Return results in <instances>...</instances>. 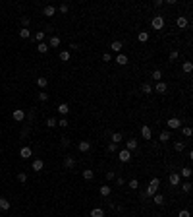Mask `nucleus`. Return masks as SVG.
<instances>
[{
  "instance_id": "obj_43",
  "label": "nucleus",
  "mask_w": 193,
  "mask_h": 217,
  "mask_svg": "<svg viewBox=\"0 0 193 217\" xmlns=\"http://www.w3.org/2000/svg\"><path fill=\"white\" fill-rule=\"evenodd\" d=\"M39 101H43V103H45V101H48V95H46L45 91H41V93H39Z\"/></svg>"
},
{
  "instance_id": "obj_6",
  "label": "nucleus",
  "mask_w": 193,
  "mask_h": 217,
  "mask_svg": "<svg viewBox=\"0 0 193 217\" xmlns=\"http://www.w3.org/2000/svg\"><path fill=\"white\" fill-rule=\"evenodd\" d=\"M118 157H120V161H122V163H128L129 159H131V151H128V149H122V151L118 153Z\"/></svg>"
},
{
  "instance_id": "obj_20",
  "label": "nucleus",
  "mask_w": 193,
  "mask_h": 217,
  "mask_svg": "<svg viewBox=\"0 0 193 217\" xmlns=\"http://www.w3.org/2000/svg\"><path fill=\"white\" fill-rule=\"evenodd\" d=\"M50 47H60V37H58V35H52V37H50V41H48V49H50Z\"/></svg>"
},
{
  "instance_id": "obj_27",
  "label": "nucleus",
  "mask_w": 193,
  "mask_h": 217,
  "mask_svg": "<svg viewBox=\"0 0 193 217\" xmlns=\"http://www.w3.org/2000/svg\"><path fill=\"white\" fill-rule=\"evenodd\" d=\"M151 78L155 79V82H162V72L160 70H155V72L151 74Z\"/></svg>"
},
{
  "instance_id": "obj_51",
  "label": "nucleus",
  "mask_w": 193,
  "mask_h": 217,
  "mask_svg": "<svg viewBox=\"0 0 193 217\" xmlns=\"http://www.w3.org/2000/svg\"><path fill=\"white\" fill-rule=\"evenodd\" d=\"M106 178H108V180H114V178H116V175H114L112 171H108V173H106Z\"/></svg>"
},
{
  "instance_id": "obj_23",
  "label": "nucleus",
  "mask_w": 193,
  "mask_h": 217,
  "mask_svg": "<svg viewBox=\"0 0 193 217\" xmlns=\"http://www.w3.org/2000/svg\"><path fill=\"white\" fill-rule=\"evenodd\" d=\"M91 217H104V209H101V208L91 209Z\"/></svg>"
},
{
  "instance_id": "obj_7",
  "label": "nucleus",
  "mask_w": 193,
  "mask_h": 217,
  "mask_svg": "<svg viewBox=\"0 0 193 217\" xmlns=\"http://www.w3.org/2000/svg\"><path fill=\"white\" fill-rule=\"evenodd\" d=\"M168 180H170V184H172V186H178L180 182H182V176H180L178 173H172V175L168 176Z\"/></svg>"
},
{
  "instance_id": "obj_13",
  "label": "nucleus",
  "mask_w": 193,
  "mask_h": 217,
  "mask_svg": "<svg viewBox=\"0 0 193 217\" xmlns=\"http://www.w3.org/2000/svg\"><path fill=\"white\" fill-rule=\"evenodd\" d=\"M126 149H128V151H135V149H137V140H128V142H126Z\"/></svg>"
},
{
  "instance_id": "obj_14",
  "label": "nucleus",
  "mask_w": 193,
  "mask_h": 217,
  "mask_svg": "<svg viewBox=\"0 0 193 217\" xmlns=\"http://www.w3.org/2000/svg\"><path fill=\"white\" fill-rule=\"evenodd\" d=\"M31 167H33V171H37V173H39V171H43V167H45V163H43V159H35Z\"/></svg>"
},
{
  "instance_id": "obj_29",
  "label": "nucleus",
  "mask_w": 193,
  "mask_h": 217,
  "mask_svg": "<svg viewBox=\"0 0 193 217\" xmlns=\"http://www.w3.org/2000/svg\"><path fill=\"white\" fill-rule=\"evenodd\" d=\"M93 176H95V173H93L91 169H85V171H83V178L85 180H93Z\"/></svg>"
},
{
  "instance_id": "obj_41",
  "label": "nucleus",
  "mask_w": 193,
  "mask_h": 217,
  "mask_svg": "<svg viewBox=\"0 0 193 217\" xmlns=\"http://www.w3.org/2000/svg\"><path fill=\"white\" fill-rule=\"evenodd\" d=\"M108 151H110V153H116V151H118V145H116V143H108Z\"/></svg>"
},
{
  "instance_id": "obj_28",
  "label": "nucleus",
  "mask_w": 193,
  "mask_h": 217,
  "mask_svg": "<svg viewBox=\"0 0 193 217\" xmlns=\"http://www.w3.org/2000/svg\"><path fill=\"white\" fill-rule=\"evenodd\" d=\"M37 51L41 52V54H45V52H48V45H46V43H39V45H37Z\"/></svg>"
},
{
  "instance_id": "obj_44",
  "label": "nucleus",
  "mask_w": 193,
  "mask_h": 217,
  "mask_svg": "<svg viewBox=\"0 0 193 217\" xmlns=\"http://www.w3.org/2000/svg\"><path fill=\"white\" fill-rule=\"evenodd\" d=\"M18 180H19V182H27V175H25V173H19Z\"/></svg>"
},
{
  "instance_id": "obj_38",
  "label": "nucleus",
  "mask_w": 193,
  "mask_h": 217,
  "mask_svg": "<svg viewBox=\"0 0 193 217\" xmlns=\"http://www.w3.org/2000/svg\"><path fill=\"white\" fill-rule=\"evenodd\" d=\"M174 149H176V151H184V149H185V143L184 142H176L174 143Z\"/></svg>"
},
{
  "instance_id": "obj_47",
  "label": "nucleus",
  "mask_w": 193,
  "mask_h": 217,
  "mask_svg": "<svg viewBox=\"0 0 193 217\" xmlns=\"http://www.w3.org/2000/svg\"><path fill=\"white\" fill-rule=\"evenodd\" d=\"M58 126H60V128H66V126H68V120H66V118H60L58 120Z\"/></svg>"
},
{
  "instance_id": "obj_34",
  "label": "nucleus",
  "mask_w": 193,
  "mask_h": 217,
  "mask_svg": "<svg viewBox=\"0 0 193 217\" xmlns=\"http://www.w3.org/2000/svg\"><path fill=\"white\" fill-rule=\"evenodd\" d=\"M137 39H139V41H141V43L149 41V33H147V31H141V33H139V35H137Z\"/></svg>"
},
{
  "instance_id": "obj_19",
  "label": "nucleus",
  "mask_w": 193,
  "mask_h": 217,
  "mask_svg": "<svg viewBox=\"0 0 193 217\" xmlns=\"http://www.w3.org/2000/svg\"><path fill=\"white\" fill-rule=\"evenodd\" d=\"M170 138H172V134H170V132H168V130H164V132H160V136H158V140H160L162 143H166V142H168V140H170Z\"/></svg>"
},
{
  "instance_id": "obj_11",
  "label": "nucleus",
  "mask_w": 193,
  "mask_h": 217,
  "mask_svg": "<svg viewBox=\"0 0 193 217\" xmlns=\"http://www.w3.org/2000/svg\"><path fill=\"white\" fill-rule=\"evenodd\" d=\"M187 18H185V16H180V18L178 19H176V25H178V27L180 29H184V27H187Z\"/></svg>"
},
{
  "instance_id": "obj_31",
  "label": "nucleus",
  "mask_w": 193,
  "mask_h": 217,
  "mask_svg": "<svg viewBox=\"0 0 193 217\" xmlns=\"http://www.w3.org/2000/svg\"><path fill=\"white\" fill-rule=\"evenodd\" d=\"M45 35H46V31H37L35 33V39H37L39 43H45Z\"/></svg>"
},
{
  "instance_id": "obj_16",
  "label": "nucleus",
  "mask_w": 193,
  "mask_h": 217,
  "mask_svg": "<svg viewBox=\"0 0 193 217\" xmlns=\"http://www.w3.org/2000/svg\"><path fill=\"white\" fill-rule=\"evenodd\" d=\"M10 208H12V203H10L6 198H0V209H2V211H8Z\"/></svg>"
},
{
  "instance_id": "obj_26",
  "label": "nucleus",
  "mask_w": 193,
  "mask_h": 217,
  "mask_svg": "<svg viewBox=\"0 0 193 217\" xmlns=\"http://www.w3.org/2000/svg\"><path fill=\"white\" fill-rule=\"evenodd\" d=\"M122 47H124V45H122V41H114V43L110 45V49H112L114 52H120V51H122Z\"/></svg>"
},
{
  "instance_id": "obj_18",
  "label": "nucleus",
  "mask_w": 193,
  "mask_h": 217,
  "mask_svg": "<svg viewBox=\"0 0 193 217\" xmlns=\"http://www.w3.org/2000/svg\"><path fill=\"white\" fill-rule=\"evenodd\" d=\"M58 112H60V115H68V112H70V105H68V103H60V105H58Z\"/></svg>"
},
{
  "instance_id": "obj_21",
  "label": "nucleus",
  "mask_w": 193,
  "mask_h": 217,
  "mask_svg": "<svg viewBox=\"0 0 193 217\" xmlns=\"http://www.w3.org/2000/svg\"><path fill=\"white\" fill-rule=\"evenodd\" d=\"M99 192H101V196H104V198H106V196L112 194V188H110V186H101V188H99Z\"/></svg>"
},
{
  "instance_id": "obj_40",
  "label": "nucleus",
  "mask_w": 193,
  "mask_h": 217,
  "mask_svg": "<svg viewBox=\"0 0 193 217\" xmlns=\"http://www.w3.org/2000/svg\"><path fill=\"white\" fill-rule=\"evenodd\" d=\"M182 176H185V178H189V176H191V169H189V167H185V169H182Z\"/></svg>"
},
{
  "instance_id": "obj_5",
  "label": "nucleus",
  "mask_w": 193,
  "mask_h": 217,
  "mask_svg": "<svg viewBox=\"0 0 193 217\" xmlns=\"http://www.w3.org/2000/svg\"><path fill=\"white\" fill-rule=\"evenodd\" d=\"M12 118H14L16 122H21V120L25 118V111H21V109H16V111L12 112Z\"/></svg>"
},
{
  "instance_id": "obj_2",
  "label": "nucleus",
  "mask_w": 193,
  "mask_h": 217,
  "mask_svg": "<svg viewBox=\"0 0 193 217\" xmlns=\"http://www.w3.org/2000/svg\"><path fill=\"white\" fill-rule=\"evenodd\" d=\"M151 27L156 29V31L162 29V27H164V18H162V16H155V18L151 19Z\"/></svg>"
},
{
  "instance_id": "obj_39",
  "label": "nucleus",
  "mask_w": 193,
  "mask_h": 217,
  "mask_svg": "<svg viewBox=\"0 0 193 217\" xmlns=\"http://www.w3.org/2000/svg\"><path fill=\"white\" fill-rule=\"evenodd\" d=\"M182 68H184L185 74H189V72L193 70V64H191V62H184V66H182Z\"/></svg>"
},
{
  "instance_id": "obj_35",
  "label": "nucleus",
  "mask_w": 193,
  "mask_h": 217,
  "mask_svg": "<svg viewBox=\"0 0 193 217\" xmlns=\"http://www.w3.org/2000/svg\"><path fill=\"white\" fill-rule=\"evenodd\" d=\"M141 91H143V93H147V95H149V93H153L151 83H143V85H141Z\"/></svg>"
},
{
  "instance_id": "obj_30",
  "label": "nucleus",
  "mask_w": 193,
  "mask_h": 217,
  "mask_svg": "<svg viewBox=\"0 0 193 217\" xmlns=\"http://www.w3.org/2000/svg\"><path fill=\"white\" fill-rule=\"evenodd\" d=\"M46 126H48V128H54V126H58V120H56L54 116H50V118H46Z\"/></svg>"
},
{
  "instance_id": "obj_10",
  "label": "nucleus",
  "mask_w": 193,
  "mask_h": 217,
  "mask_svg": "<svg viewBox=\"0 0 193 217\" xmlns=\"http://www.w3.org/2000/svg\"><path fill=\"white\" fill-rule=\"evenodd\" d=\"M31 155H33V151H31V148H27V145L21 148V151H19V157H21V159H29Z\"/></svg>"
},
{
  "instance_id": "obj_50",
  "label": "nucleus",
  "mask_w": 193,
  "mask_h": 217,
  "mask_svg": "<svg viewBox=\"0 0 193 217\" xmlns=\"http://www.w3.org/2000/svg\"><path fill=\"white\" fill-rule=\"evenodd\" d=\"M178 56H180L178 51H172V52H170V60H178Z\"/></svg>"
},
{
  "instance_id": "obj_12",
  "label": "nucleus",
  "mask_w": 193,
  "mask_h": 217,
  "mask_svg": "<svg viewBox=\"0 0 193 217\" xmlns=\"http://www.w3.org/2000/svg\"><path fill=\"white\" fill-rule=\"evenodd\" d=\"M110 140H112V143H116V145H118L120 142H124V136H122V132H114V134L110 136Z\"/></svg>"
},
{
  "instance_id": "obj_42",
  "label": "nucleus",
  "mask_w": 193,
  "mask_h": 217,
  "mask_svg": "<svg viewBox=\"0 0 193 217\" xmlns=\"http://www.w3.org/2000/svg\"><path fill=\"white\" fill-rule=\"evenodd\" d=\"M178 217H191V213H189V209H182L178 213Z\"/></svg>"
},
{
  "instance_id": "obj_37",
  "label": "nucleus",
  "mask_w": 193,
  "mask_h": 217,
  "mask_svg": "<svg viewBox=\"0 0 193 217\" xmlns=\"http://www.w3.org/2000/svg\"><path fill=\"white\" fill-rule=\"evenodd\" d=\"M191 186H193V184L187 180V182H184V184H182V190H184L185 194H189V192H191Z\"/></svg>"
},
{
  "instance_id": "obj_24",
  "label": "nucleus",
  "mask_w": 193,
  "mask_h": 217,
  "mask_svg": "<svg viewBox=\"0 0 193 217\" xmlns=\"http://www.w3.org/2000/svg\"><path fill=\"white\" fill-rule=\"evenodd\" d=\"M19 37H21V39H29V37H31V31H29L27 27H21V29H19Z\"/></svg>"
},
{
  "instance_id": "obj_8",
  "label": "nucleus",
  "mask_w": 193,
  "mask_h": 217,
  "mask_svg": "<svg viewBox=\"0 0 193 217\" xmlns=\"http://www.w3.org/2000/svg\"><path fill=\"white\" fill-rule=\"evenodd\" d=\"M77 148H79V151L85 153V151H89V149H91V142H89V140H81Z\"/></svg>"
},
{
  "instance_id": "obj_49",
  "label": "nucleus",
  "mask_w": 193,
  "mask_h": 217,
  "mask_svg": "<svg viewBox=\"0 0 193 217\" xmlns=\"http://www.w3.org/2000/svg\"><path fill=\"white\" fill-rule=\"evenodd\" d=\"M68 10H70L68 4H62V6H60V12H62V14H68Z\"/></svg>"
},
{
  "instance_id": "obj_46",
  "label": "nucleus",
  "mask_w": 193,
  "mask_h": 217,
  "mask_svg": "<svg viewBox=\"0 0 193 217\" xmlns=\"http://www.w3.org/2000/svg\"><path fill=\"white\" fill-rule=\"evenodd\" d=\"M182 132H184V136H191V128H189V126H184V128H182Z\"/></svg>"
},
{
  "instance_id": "obj_32",
  "label": "nucleus",
  "mask_w": 193,
  "mask_h": 217,
  "mask_svg": "<svg viewBox=\"0 0 193 217\" xmlns=\"http://www.w3.org/2000/svg\"><path fill=\"white\" fill-rule=\"evenodd\" d=\"M60 60H62V62H68V60H70V52L68 51H60Z\"/></svg>"
},
{
  "instance_id": "obj_9",
  "label": "nucleus",
  "mask_w": 193,
  "mask_h": 217,
  "mask_svg": "<svg viewBox=\"0 0 193 217\" xmlns=\"http://www.w3.org/2000/svg\"><path fill=\"white\" fill-rule=\"evenodd\" d=\"M54 14H56L54 6H45V8H43V16H46V18H52Z\"/></svg>"
},
{
  "instance_id": "obj_25",
  "label": "nucleus",
  "mask_w": 193,
  "mask_h": 217,
  "mask_svg": "<svg viewBox=\"0 0 193 217\" xmlns=\"http://www.w3.org/2000/svg\"><path fill=\"white\" fill-rule=\"evenodd\" d=\"M153 202H155L156 206H162V203H164V196H162V194H155V196H153Z\"/></svg>"
},
{
  "instance_id": "obj_3",
  "label": "nucleus",
  "mask_w": 193,
  "mask_h": 217,
  "mask_svg": "<svg viewBox=\"0 0 193 217\" xmlns=\"http://www.w3.org/2000/svg\"><path fill=\"white\" fill-rule=\"evenodd\" d=\"M166 124H168V128H172V130H178V128H182V120L180 118H168L166 120Z\"/></svg>"
},
{
  "instance_id": "obj_15",
  "label": "nucleus",
  "mask_w": 193,
  "mask_h": 217,
  "mask_svg": "<svg viewBox=\"0 0 193 217\" xmlns=\"http://www.w3.org/2000/svg\"><path fill=\"white\" fill-rule=\"evenodd\" d=\"M74 165H75V159L72 157V155H68V157L64 159V167L66 169H74Z\"/></svg>"
},
{
  "instance_id": "obj_22",
  "label": "nucleus",
  "mask_w": 193,
  "mask_h": 217,
  "mask_svg": "<svg viewBox=\"0 0 193 217\" xmlns=\"http://www.w3.org/2000/svg\"><path fill=\"white\" fill-rule=\"evenodd\" d=\"M156 93H166V89H168V85H166V83L164 82H158V83H156Z\"/></svg>"
},
{
  "instance_id": "obj_4",
  "label": "nucleus",
  "mask_w": 193,
  "mask_h": 217,
  "mask_svg": "<svg viewBox=\"0 0 193 217\" xmlns=\"http://www.w3.org/2000/svg\"><path fill=\"white\" fill-rule=\"evenodd\" d=\"M141 136L145 140H151L153 138V130H151V126H149V124H143L141 126Z\"/></svg>"
},
{
  "instance_id": "obj_45",
  "label": "nucleus",
  "mask_w": 193,
  "mask_h": 217,
  "mask_svg": "<svg viewBox=\"0 0 193 217\" xmlns=\"http://www.w3.org/2000/svg\"><path fill=\"white\" fill-rule=\"evenodd\" d=\"M29 23H31V19H29V18H21V25H23V27L29 29Z\"/></svg>"
},
{
  "instance_id": "obj_48",
  "label": "nucleus",
  "mask_w": 193,
  "mask_h": 217,
  "mask_svg": "<svg viewBox=\"0 0 193 217\" xmlns=\"http://www.w3.org/2000/svg\"><path fill=\"white\" fill-rule=\"evenodd\" d=\"M102 60H104V62H110V60H112V54H110V52H104V54H102Z\"/></svg>"
},
{
  "instance_id": "obj_33",
  "label": "nucleus",
  "mask_w": 193,
  "mask_h": 217,
  "mask_svg": "<svg viewBox=\"0 0 193 217\" xmlns=\"http://www.w3.org/2000/svg\"><path fill=\"white\" fill-rule=\"evenodd\" d=\"M37 85H39V87H43V89H45L46 85H48V79H46V78H37Z\"/></svg>"
},
{
  "instance_id": "obj_1",
  "label": "nucleus",
  "mask_w": 193,
  "mask_h": 217,
  "mask_svg": "<svg viewBox=\"0 0 193 217\" xmlns=\"http://www.w3.org/2000/svg\"><path fill=\"white\" fill-rule=\"evenodd\" d=\"M158 186H160V180H158V178H153L151 182H149V186H147V192H145V196H155L156 190H158Z\"/></svg>"
},
{
  "instance_id": "obj_52",
  "label": "nucleus",
  "mask_w": 193,
  "mask_h": 217,
  "mask_svg": "<svg viewBox=\"0 0 193 217\" xmlns=\"http://www.w3.org/2000/svg\"><path fill=\"white\" fill-rule=\"evenodd\" d=\"M116 182H118V186H122V184H126V180L122 178V176H118V178H116Z\"/></svg>"
},
{
  "instance_id": "obj_17",
  "label": "nucleus",
  "mask_w": 193,
  "mask_h": 217,
  "mask_svg": "<svg viewBox=\"0 0 193 217\" xmlns=\"http://www.w3.org/2000/svg\"><path fill=\"white\" fill-rule=\"evenodd\" d=\"M116 62H118L120 66H126V64H128V56L122 54V52H118V56H116Z\"/></svg>"
},
{
  "instance_id": "obj_36",
  "label": "nucleus",
  "mask_w": 193,
  "mask_h": 217,
  "mask_svg": "<svg viewBox=\"0 0 193 217\" xmlns=\"http://www.w3.org/2000/svg\"><path fill=\"white\" fill-rule=\"evenodd\" d=\"M128 186H129V188H131V190H137V188H139V180H137V178L129 180V182H128Z\"/></svg>"
}]
</instances>
